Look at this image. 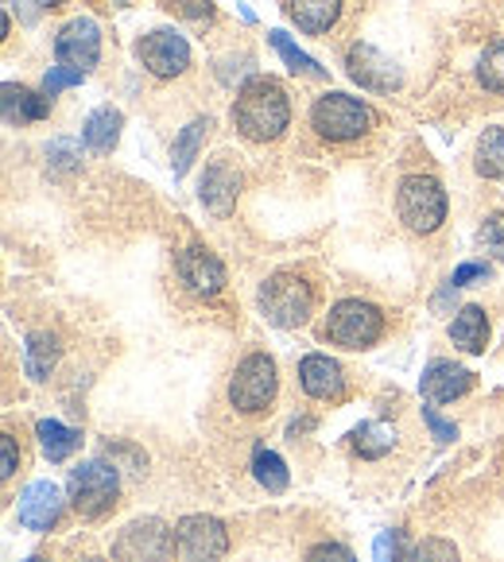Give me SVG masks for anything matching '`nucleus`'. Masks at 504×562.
Returning <instances> with one entry per match:
<instances>
[{
    "instance_id": "obj_1",
    "label": "nucleus",
    "mask_w": 504,
    "mask_h": 562,
    "mask_svg": "<svg viewBox=\"0 0 504 562\" xmlns=\"http://www.w3.org/2000/svg\"><path fill=\"white\" fill-rule=\"evenodd\" d=\"M291 121V101L283 93V86L276 78H253L240 86L237 105H233V124L245 140H280L283 128Z\"/></svg>"
},
{
    "instance_id": "obj_2",
    "label": "nucleus",
    "mask_w": 504,
    "mask_h": 562,
    "mask_svg": "<svg viewBox=\"0 0 504 562\" xmlns=\"http://www.w3.org/2000/svg\"><path fill=\"white\" fill-rule=\"evenodd\" d=\"M257 303H260V315H265L272 326L295 330V326H303L306 318H311V311H314V291H311V283L299 280V276L276 272L272 280H268L265 288H260Z\"/></svg>"
},
{
    "instance_id": "obj_3",
    "label": "nucleus",
    "mask_w": 504,
    "mask_h": 562,
    "mask_svg": "<svg viewBox=\"0 0 504 562\" xmlns=\"http://www.w3.org/2000/svg\"><path fill=\"white\" fill-rule=\"evenodd\" d=\"M116 488H121L116 465L101 462V458L75 465V470H70V477H67L70 505H75V513L86 516V520H98V516H105L109 508H113Z\"/></svg>"
},
{
    "instance_id": "obj_4",
    "label": "nucleus",
    "mask_w": 504,
    "mask_h": 562,
    "mask_svg": "<svg viewBox=\"0 0 504 562\" xmlns=\"http://www.w3.org/2000/svg\"><path fill=\"white\" fill-rule=\"evenodd\" d=\"M311 124L323 140H357L372 128V109L365 101L349 98V93H326V98L314 101Z\"/></svg>"
},
{
    "instance_id": "obj_5",
    "label": "nucleus",
    "mask_w": 504,
    "mask_h": 562,
    "mask_svg": "<svg viewBox=\"0 0 504 562\" xmlns=\"http://www.w3.org/2000/svg\"><path fill=\"white\" fill-rule=\"evenodd\" d=\"M396 206L412 233H435L438 225L447 222V191L430 175H407L400 182Z\"/></svg>"
},
{
    "instance_id": "obj_6",
    "label": "nucleus",
    "mask_w": 504,
    "mask_h": 562,
    "mask_svg": "<svg viewBox=\"0 0 504 562\" xmlns=\"http://www.w3.org/2000/svg\"><path fill=\"white\" fill-rule=\"evenodd\" d=\"M384 334L381 306L361 303V299H341L326 318V338L341 349H369L377 346Z\"/></svg>"
},
{
    "instance_id": "obj_7",
    "label": "nucleus",
    "mask_w": 504,
    "mask_h": 562,
    "mask_svg": "<svg viewBox=\"0 0 504 562\" xmlns=\"http://www.w3.org/2000/svg\"><path fill=\"white\" fill-rule=\"evenodd\" d=\"M276 389H280V376H276V361L268 353H248L245 361L237 364L229 381V404L245 415L265 412L276 400Z\"/></svg>"
},
{
    "instance_id": "obj_8",
    "label": "nucleus",
    "mask_w": 504,
    "mask_h": 562,
    "mask_svg": "<svg viewBox=\"0 0 504 562\" xmlns=\"http://www.w3.org/2000/svg\"><path fill=\"white\" fill-rule=\"evenodd\" d=\"M116 562H171L175 559V531L156 516L133 520L113 539Z\"/></svg>"
},
{
    "instance_id": "obj_9",
    "label": "nucleus",
    "mask_w": 504,
    "mask_h": 562,
    "mask_svg": "<svg viewBox=\"0 0 504 562\" xmlns=\"http://www.w3.org/2000/svg\"><path fill=\"white\" fill-rule=\"evenodd\" d=\"M225 551H229V536L214 516H182L175 524V559L179 562H222Z\"/></svg>"
},
{
    "instance_id": "obj_10",
    "label": "nucleus",
    "mask_w": 504,
    "mask_h": 562,
    "mask_svg": "<svg viewBox=\"0 0 504 562\" xmlns=\"http://www.w3.org/2000/svg\"><path fill=\"white\" fill-rule=\"evenodd\" d=\"M55 55H58V67L75 70V75H86L93 70L101 55V32L90 16H75L70 24H63L55 40Z\"/></svg>"
},
{
    "instance_id": "obj_11",
    "label": "nucleus",
    "mask_w": 504,
    "mask_h": 562,
    "mask_svg": "<svg viewBox=\"0 0 504 562\" xmlns=\"http://www.w3.org/2000/svg\"><path fill=\"white\" fill-rule=\"evenodd\" d=\"M136 50H141V63L156 78H179L182 70L191 67V43L182 40L179 32H171V27H159V32L144 35Z\"/></svg>"
},
{
    "instance_id": "obj_12",
    "label": "nucleus",
    "mask_w": 504,
    "mask_h": 562,
    "mask_svg": "<svg viewBox=\"0 0 504 562\" xmlns=\"http://www.w3.org/2000/svg\"><path fill=\"white\" fill-rule=\"evenodd\" d=\"M175 272H179L182 288L191 291V295H199V299H214V295H222V288H225L222 260H217L214 252H210V248H202V245L182 248L179 257H175Z\"/></svg>"
},
{
    "instance_id": "obj_13",
    "label": "nucleus",
    "mask_w": 504,
    "mask_h": 562,
    "mask_svg": "<svg viewBox=\"0 0 504 562\" xmlns=\"http://www.w3.org/2000/svg\"><path fill=\"white\" fill-rule=\"evenodd\" d=\"M349 78L372 93H392L404 86V75H400L396 63L389 55H381L377 47H369V43H354L349 47Z\"/></svg>"
},
{
    "instance_id": "obj_14",
    "label": "nucleus",
    "mask_w": 504,
    "mask_h": 562,
    "mask_svg": "<svg viewBox=\"0 0 504 562\" xmlns=\"http://www.w3.org/2000/svg\"><path fill=\"white\" fill-rule=\"evenodd\" d=\"M16 516L27 531L55 528V520L63 516V493H58L55 481H32V485L16 496Z\"/></svg>"
},
{
    "instance_id": "obj_15",
    "label": "nucleus",
    "mask_w": 504,
    "mask_h": 562,
    "mask_svg": "<svg viewBox=\"0 0 504 562\" xmlns=\"http://www.w3.org/2000/svg\"><path fill=\"white\" fill-rule=\"evenodd\" d=\"M237 191H240L237 167H233L225 156L214 159V164L206 167V175H202V187H199L202 206H206L210 214H217V217H229L233 206H237Z\"/></svg>"
},
{
    "instance_id": "obj_16",
    "label": "nucleus",
    "mask_w": 504,
    "mask_h": 562,
    "mask_svg": "<svg viewBox=\"0 0 504 562\" xmlns=\"http://www.w3.org/2000/svg\"><path fill=\"white\" fill-rule=\"evenodd\" d=\"M470 389H473V372L455 361L427 364V372H423V381H419V392L427 404H450V400L466 396Z\"/></svg>"
},
{
    "instance_id": "obj_17",
    "label": "nucleus",
    "mask_w": 504,
    "mask_h": 562,
    "mask_svg": "<svg viewBox=\"0 0 504 562\" xmlns=\"http://www.w3.org/2000/svg\"><path fill=\"white\" fill-rule=\"evenodd\" d=\"M299 384H303V392L314 400H341L346 396L341 364L331 361L326 353H311V357L299 361Z\"/></svg>"
},
{
    "instance_id": "obj_18",
    "label": "nucleus",
    "mask_w": 504,
    "mask_h": 562,
    "mask_svg": "<svg viewBox=\"0 0 504 562\" xmlns=\"http://www.w3.org/2000/svg\"><path fill=\"white\" fill-rule=\"evenodd\" d=\"M0 105H4V121L9 124H32L51 113V93H35V90H27V86L4 82Z\"/></svg>"
},
{
    "instance_id": "obj_19",
    "label": "nucleus",
    "mask_w": 504,
    "mask_h": 562,
    "mask_svg": "<svg viewBox=\"0 0 504 562\" xmlns=\"http://www.w3.org/2000/svg\"><path fill=\"white\" fill-rule=\"evenodd\" d=\"M121 124H124L121 109H113V105L93 109V113L86 116V124H82L86 148H90L93 156H109V151L116 148V140H121Z\"/></svg>"
},
{
    "instance_id": "obj_20",
    "label": "nucleus",
    "mask_w": 504,
    "mask_h": 562,
    "mask_svg": "<svg viewBox=\"0 0 504 562\" xmlns=\"http://www.w3.org/2000/svg\"><path fill=\"white\" fill-rule=\"evenodd\" d=\"M450 341H455L462 353H485L489 346V318L481 306H462L450 323Z\"/></svg>"
},
{
    "instance_id": "obj_21",
    "label": "nucleus",
    "mask_w": 504,
    "mask_h": 562,
    "mask_svg": "<svg viewBox=\"0 0 504 562\" xmlns=\"http://www.w3.org/2000/svg\"><path fill=\"white\" fill-rule=\"evenodd\" d=\"M288 12L303 32L323 35L338 24L341 16V0H288Z\"/></svg>"
},
{
    "instance_id": "obj_22",
    "label": "nucleus",
    "mask_w": 504,
    "mask_h": 562,
    "mask_svg": "<svg viewBox=\"0 0 504 562\" xmlns=\"http://www.w3.org/2000/svg\"><path fill=\"white\" fill-rule=\"evenodd\" d=\"M58 353H63V346H58L55 334H47V330L27 334V346H24V372L32 376L35 384L47 381L51 369L58 364Z\"/></svg>"
},
{
    "instance_id": "obj_23",
    "label": "nucleus",
    "mask_w": 504,
    "mask_h": 562,
    "mask_svg": "<svg viewBox=\"0 0 504 562\" xmlns=\"http://www.w3.org/2000/svg\"><path fill=\"white\" fill-rule=\"evenodd\" d=\"M35 435H40L43 458H51V462H67V458L82 447V435L63 427L58 419H40L35 423Z\"/></svg>"
},
{
    "instance_id": "obj_24",
    "label": "nucleus",
    "mask_w": 504,
    "mask_h": 562,
    "mask_svg": "<svg viewBox=\"0 0 504 562\" xmlns=\"http://www.w3.org/2000/svg\"><path fill=\"white\" fill-rule=\"evenodd\" d=\"M206 133H210V116H199V121H191L179 136H175V148H171L175 179H182V175L191 171V164H194V156H199L202 140H206Z\"/></svg>"
},
{
    "instance_id": "obj_25",
    "label": "nucleus",
    "mask_w": 504,
    "mask_h": 562,
    "mask_svg": "<svg viewBox=\"0 0 504 562\" xmlns=\"http://www.w3.org/2000/svg\"><path fill=\"white\" fill-rule=\"evenodd\" d=\"M396 447V430L381 419H369L354 430V450L361 458H384L389 450Z\"/></svg>"
},
{
    "instance_id": "obj_26",
    "label": "nucleus",
    "mask_w": 504,
    "mask_h": 562,
    "mask_svg": "<svg viewBox=\"0 0 504 562\" xmlns=\"http://www.w3.org/2000/svg\"><path fill=\"white\" fill-rule=\"evenodd\" d=\"M473 167L485 179H504V128H485L473 151Z\"/></svg>"
},
{
    "instance_id": "obj_27",
    "label": "nucleus",
    "mask_w": 504,
    "mask_h": 562,
    "mask_svg": "<svg viewBox=\"0 0 504 562\" xmlns=\"http://www.w3.org/2000/svg\"><path fill=\"white\" fill-rule=\"evenodd\" d=\"M253 477H257V485H265L268 493H283L288 481H291V473H288V465H283L280 454L257 447V454H253Z\"/></svg>"
},
{
    "instance_id": "obj_28",
    "label": "nucleus",
    "mask_w": 504,
    "mask_h": 562,
    "mask_svg": "<svg viewBox=\"0 0 504 562\" xmlns=\"http://www.w3.org/2000/svg\"><path fill=\"white\" fill-rule=\"evenodd\" d=\"M268 40H272V47L280 50V58H283V63H288L291 70H295V75H306V78H326V70L318 67V63H314V58L306 55V50H299L295 43L288 40V32H272V35H268Z\"/></svg>"
},
{
    "instance_id": "obj_29",
    "label": "nucleus",
    "mask_w": 504,
    "mask_h": 562,
    "mask_svg": "<svg viewBox=\"0 0 504 562\" xmlns=\"http://www.w3.org/2000/svg\"><path fill=\"white\" fill-rule=\"evenodd\" d=\"M478 78L485 90L504 93V40H496L493 47H485V55L478 58Z\"/></svg>"
},
{
    "instance_id": "obj_30",
    "label": "nucleus",
    "mask_w": 504,
    "mask_h": 562,
    "mask_svg": "<svg viewBox=\"0 0 504 562\" xmlns=\"http://www.w3.org/2000/svg\"><path fill=\"white\" fill-rule=\"evenodd\" d=\"M372 559L377 562H415V551L407 547L404 531H381L372 539Z\"/></svg>"
},
{
    "instance_id": "obj_31",
    "label": "nucleus",
    "mask_w": 504,
    "mask_h": 562,
    "mask_svg": "<svg viewBox=\"0 0 504 562\" xmlns=\"http://www.w3.org/2000/svg\"><path fill=\"white\" fill-rule=\"evenodd\" d=\"M478 240H481V248H485L489 257L504 265V210H501V214H493V217H485V225L478 229Z\"/></svg>"
},
{
    "instance_id": "obj_32",
    "label": "nucleus",
    "mask_w": 504,
    "mask_h": 562,
    "mask_svg": "<svg viewBox=\"0 0 504 562\" xmlns=\"http://www.w3.org/2000/svg\"><path fill=\"white\" fill-rule=\"evenodd\" d=\"M415 562H462V554H458V547L447 543V539H423V543L415 547Z\"/></svg>"
},
{
    "instance_id": "obj_33",
    "label": "nucleus",
    "mask_w": 504,
    "mask_h": 562,
    "mask_svg": "<svg viewBox=\"0 0 504 562\" xmlns=\"http://www.w3.org/2000/svg\"><path fill=\"white\" fill-rule=\"evenodd\" d=\"M306 562H357V554L349 551L346 543H318V547H311Z\"/></svg>"
},
{
    "instance_id": "obj_34",
    "label": "nucleus",
    "mask_w": 504,
    "mask_h": 562,
    "mask_svg": "<svg viewBox=\"0 0 504 562\" xmlns=\"http://www.w3.org/2000/svg\"><path fill=\"white\" fill-rule=\"evenodd\" d=\"M78 82H82V75H75V70L51 67L47 75H43V93H51V98H55L58 90H67V86H78Z\"/></svg>"
},
{
    "instance_id": "obj_35",
    "label": "nucleus",
    "mask_w": 504,
    "mask_h": 562,
    "mask_svg": "<svg viewBox=\"0 0 504 562\" xmlns=\"http://www.w3.org/2000/svg\"><path fill=\"white\" fill-rule=\"evenodd\" d=\"M423 423H427L430 435H435L438 442H455L458 439V427H455V423L443 419V415H438L435 407H423Z\"/></svg>"
},
{
    "instance_id": "obj_36",
    "label": "nucleus",
    "mask_w": 504,
    "mask_h": 562,
    "mask_svg": "<svg viewBox=\"0 0 504 562\" xmlns=\"http://www.w3.org/2000/svg\"><path fill=\"white\" fill-rule=\"evenodd\" d=\"M20 465V454H16V439L12 435H0V477H12Z\"/></svg>"
},
{
    "instance_id": "obj_37",
    "label": "nucleus",
    "mask_w": 504,
    "mask_h": 562,
    "mask_svg": "<svg viewBox=\"0 0 504 562\" xmlns=\"http://www.w3.org/2000/svg\"><path fill=\"white\" fill-rule=\"evenodd\" d=\"M473 280H489V265H462L455 272V288H466V283H473Z\"/></svg>"
},
{
    "instance_id": "obj_38",
    "label": "nucleus",
    "mask_w": 504,
    "mask_h": 562,
    "mask_svg": "<svg viewBox=\"0 0 504 562\" xmlns=\"http://www.w3.org/2000/svg\"><path fill=\"white\" fill-rule=\"evenodd\" d=\"M47 156H51V159H58L63 167H75V144H70V140H55V144L47 148Z\"/></svg>"
},
{
    "instance_id": "obj_39",
    "label": "nucleus",
    "mask_w": 504,
    "mask_h": 562,
    "mask_svg": "<svg viewBox=\"0 0 504 562\" xmlns=\"http://www.w3.org/2000/svg\"><path fill=\"white\" fill-rule=\"evenodd\" d=\"M75 562H105V559H93V554H86V559H75Z\"/></svg>"
},
{
    "instance_id": "obj_40",
    "label": "nucleus",
    "mask_w": 504,
    "mask_h": 562,
    "mask_svg": "<svg viewBox=\"0 0 504 562\" xmlns=\"http://www.w3.org/2000/svg\"><path fill=\"white\" fill-rule=\"evenodd\" d=\"M24 562H47V559H24Z\"/></svg>"
}]
</instances>
